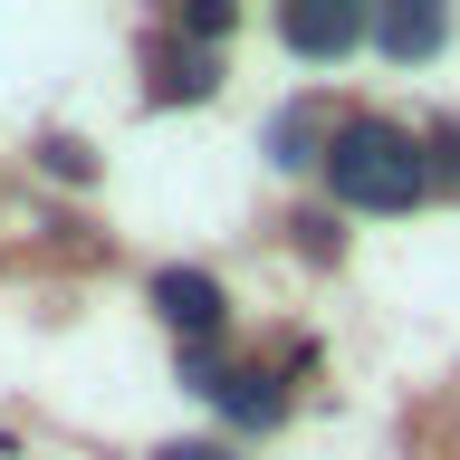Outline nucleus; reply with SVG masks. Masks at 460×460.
Segmentation results:
<instances>
[{
    "mask_svg": "<svg viewBox=\"0 0 460 460\" xmlns=\"http://www.w3.org/2000/svg\"><path fill=\"white\" fill-rule=\"evenodd\" d=\"M326 182H336V201H355V211H412V201L431 192V154L402 125H345L336 144H326Z\"/></svg>",
    "mask_w": 460,
    "mask_h": 460,
    "instance_id": "obj_1",
    "label": "nucleus"
},
{
    "mask_svg": "<svg viewBox=\"0 0 460 460\" xmlns=\"http://www.w3.org/2000/svg\"><path fill=\"white\" fill-rule=\"evenodd\" d=\"M365 29H374V20L355 10V0H288V10H279V39H288L297 58H345Z\"/></svg>",
    "mask_w": 460,
    "mask_h": 460,
    "instance_id": "obj_2",
    "label": "nucleus"
},
{
    "mask_svg": "<svg viewBox=\"0 0 460 460\" xmlns=\"http://www.w3.org/2000/svg\"><path fill=\"white\" fill-rule=\"evenodd\" d=\"M154 307H164V326L172 336H211V326H221V288L201 279V269H164V279H154Z\"/></svg>",
    "mask_w": 460,
    "mask_h": 460,
    "instance_id": "obj_3",
    "label": "nucleus"
},
{
    "mask_svg": "<svg viewBox=\"0 0 460 460\" xmlns=\"http://www.w3.org/2000/svg\"><path fill=\"white\" fill-rule=\"evenodd\" d=\"M211 402H221V422H240V431H279V422H288L279 374H221V384H211Z\"/></svg>",
    "mask_w": 460,
    "mask_h": 460,
    "instance_id": "obj_4",
    "label": "nucleus"
},
{
    "mask_svg": "<svg viewBox=\"0 0 460 460\" xmlns=\"http://www.w3.org/2000/svg\"><path fill=\"white\" fill-rule=\"evenodd\" d=\"M374 49L384 58H431L441 49V10H431V0H394V10L374 20Z\"/></svg>",
    "mask_w": 460,
    "mask_h": 460,
    "instance_id": "obj_5",
    "label": "nucleus"
},
{
    "mask_svg": "<svg viewBox=\"0 0 460 460\" xmlns=\"http://www.w3.org/2000/svg\"><path fill=\"white\" fill-rule=\"evenodd\" d=\"M269 154H279V164H316V106H288L279 125H269Z\"/></svg>",
    "mask_w": 460,
    "mask_h": 460,
    "instance_id": "obj_6",
    "label": "nucleus"
},
{
    "mask_svg": "<svg viewBox=\"0 0 460 460\" xmlns=\"http://www.w3.org/2000/svg\"><path fill=\"white\" fill-rule=\"evenodd\" d=\"M39 164H49L58 182H86V172H96V154H86L77 135H49V144H39Z\"/></svg>",
    "mask_w": 460,
    "mask_h": 460,
    "instance_id": "obj_7",
    "label": "nucleus"
},
{
    "mask_svg": "<svg viewBox=\"0 0 460 460\" xmlns=\"http://www.w3.org/2000/svg\"><path fill=\"white\" fill-rule=\"evenodd\" d=\"M182 39H230V0H192V10H182Z\"/></svg>",
    "mask_w": 460,
    "mask_h": 460,
    "instance_id": "obj_8",
    "label": "nucleus"
},
{
    "mask_svg": "<svg viewBox=\"0 0 460 460\" xmlns=\"http://www.w3.org/2000/svg\"><path fill=\"white\" fill-rule=\"evenodd\" d=\"M201 86H211L201 49H172V67H164V96H201Z\"/></svg>",
    "mask_w": 460,
    "mask_h": 460,
    "instance_id": "obj_9",
    "label": "nucleus"
},
{
    "mask_svg": "<svg viewBox=\"0 0 460 460\" xmlns=\"http://www.w3.org/2000/svg\"><path fill=\"white\" fill-rule=\"evenodd\" d=\"M164 460H221V451H201V441H172V451Z\"/></svg>",
    "mask_w": 460,
    "mask_h": 460,
    "instance_id": "obj_10",
    "label": "nucleus"
}]
</instances>
